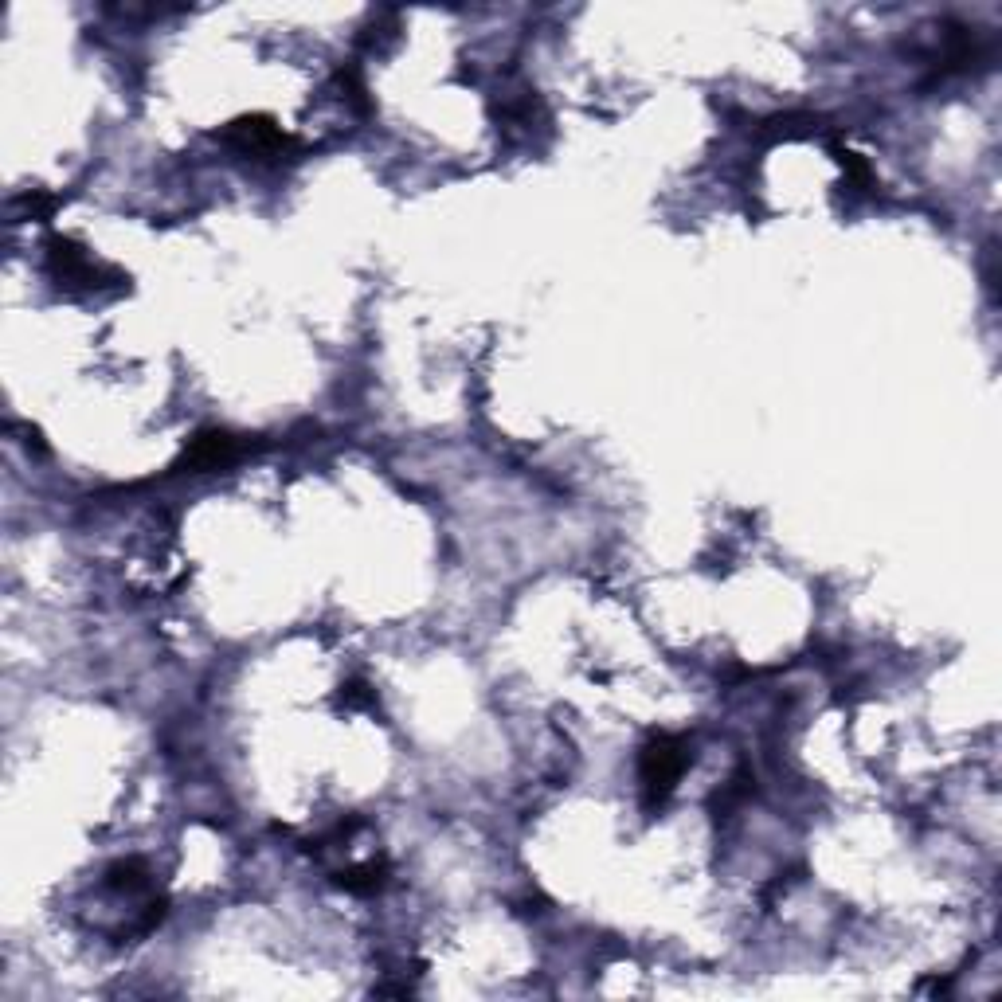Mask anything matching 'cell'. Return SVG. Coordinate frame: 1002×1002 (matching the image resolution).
<instances>
[{"label":"cell","instance_id":"5","mask_svg":"<svg viewBox=\"0 0 1002 1002\" xmlns=\"http://www.w3.org/2000/svg\"><path fill=\"white\" fill-rule=\"evenodd\" d=\"M145 877H149V873H145V866H141V862H118V866L110 869V877H106V881H110L114 889H126V893H134V889H141V885H145Z\"/></svg>","mask_w":1002,"mask_h":1002},{"label":"cell","instance_id":"3","mask_svg":"<svg viewBox=\"0 0 1002 1002\" xmlns=\"http://www.w3.org/2000/svg\"><path fill=\"white\" fill-rule=\"evenodd\" d=\"M235 455H239L235 435H228V431H200L188 443V451H184V466H192V470H216V466L231 462Z\"/></svg>","mask_w":1002,"mask_h":1002},{"label":"cell","instance_id":"7","mask_svg":"<svg viewBox=\"0 0 1002 1002\" xmlns=\"http://www.w3.org/2000/svg\"><path fill=\"white\" fill-rule=\"evenodd\" d=\"M345 701H349V705H368V701H372V689H368L365 682H353L349 685V693H345Z\"/></svg>","mask_w":1002,"mask_h":1002},{"label":"cell","instance_id":"1","mask_svg":"<svg viewBox=\"0 0 1002 1002\" xmlns=\"http://www.w3.org/2000/svg\"><path fill=\"white\" fill-rule=\"evenodd\" d=\"M685 764H689V748H685L682 736H654L646 748H642V760H638V779H642V803L654 811L670 799V791L678 787Z\"/></svg>","mask_w":1002,"mask_h":1002},{"label":"cell","instance_id":"2","mask_svg":"<svg viewBox=\"0 0 1002 1002\" xmlns=\"http://www.w3.org/2000/svg\"><path fill=\"white\" fill-rule=\"evenodd\" d=\"M224 141L231 149L247 153V157H286L298 153V141L286 134L282 126H274L271 118L255 114V118H239L224 130Z\"/></svg>","mask_w":1002,"mask_h":1002},{"label":"cell","instance_id":"6","mask_svg":"<svg viewBox=\"0 0 1002 1002\" xmlns=\"http://www.w3.org/2000/svg\"><path fill=\"white\" fill-rule=\"evenodd\" d=\"M838 161H842V169H846V177H850L854 188H873V169L866 165V157H862V153L838 149Z\"/></svg>","mask_w":1002,"mask_h":1002},{"label":"cell","instance_id":"4","mask_svg":"<svg viewBox=\"0 0 1002 1002\" xmlns=\"http://www.w3.org/2000/svg\"><path fill=\"white\" fill-rule=\"evenodd\" d=\"M388 881V866L384 862H365V866H349L337 873V885L349 893H376Z\"/></svg>","mask_w":1002,"mask_h":1002}]
</instances>
